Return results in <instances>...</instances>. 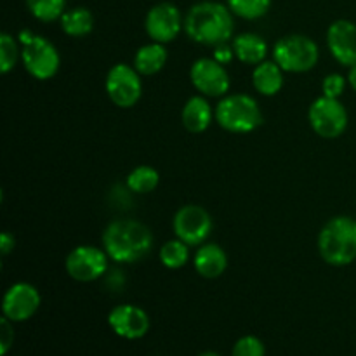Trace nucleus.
Masks as SVG:
<instances>
[{
    "mask_svg": "<svg viewBox=\"0 0 356 356\" xmlns=\"http://www.w3.org/2000/svg\"><path fill=\"white\" fill-rule=\"evenodd\" d=\"M21 61L24 70L37 80H51L61 65L56 45L42 35H35L26 45H23Z\"/></svg>",
    "mask_w": 356,
    "mask_h": 356,
    "instance_id": "6e6552de",
    "label": "nucleus"
},
{
    "mask_svg": "<svg viewBox=\"0 0 356 356\" xmlns=\"http://www.w3.org/2000/svg\"><path fill=\"white\" fill-rule=\"evenodd\" d=\"M106 250L94 245H79L66 256L65 268L70 278L76 282H94L108 271Z\"/></svg>",
    "mask_w": 356,
    "mask_h": 356,
    "instance_id": "9d476101",
    "label": "nucleus"
},
{
    "mask_svg": "<svg viewBox=\"0 0 356 356\" xmlns=\"http://www.w3.org/2000/svg\"><path fill=\"white\" fill-rule=\"evenodd\" d=\"M17 58H21V51L17 47L16 38L3 31L0 35V70L2 73H9L16 66Z\"/></svg>",
    "mask_w": 356,
    "mask_h": 356,
    "instance_id": "a878e982",
    "label": "nucleus"
},
{
    "mask_svg": "<svg viewBox=\"0 0 356 356\" xmlns=\"http://www.w3.org/2000/svg\"><path fill=\"white\" fill-rule=\"evenodd\" d=\"M167 58H169V54H167L165 44L152 42V44H146L138 49L134 56V68L141 75H155L165 66Z\"/></svg>",
    "mask_w": 356,
    "mask_h": 356,
    "instance_id": "aec40b11",
    "label": "nucleus"
},
{
    "mask_svg": "<svg viewBox=\"0 0 356 356\" xmlns=\"http://www.w3.org/2000/svg\"><path fill=\"white\" fill-rule=\"evenodd\" d=\"M198 356H219L218 353H214V351H205V353L198 355Z\"/></svg>",
    "mask_w": 356,
    "mask_h": 356,
    "instance_id": "72a5a7b5",
    "label": "nucleus"
},
{
    "mask_svg": "<svg viewBox=\"0 0 356 356\" xmlns=\"http://www.w3.org/2000/svg\"><path fill=\"white\" fill-rule=\"evenodd\" d=\"M103 247L115 263L132 264L148 256L153 247V235L143 222L117 219L104 228Z\"/></svg>",
    "mask_w": 356,
    "mask_h": 356,
    "instance_id": "f03ea898",
    "label": "nucleus"
},
{
    "mask_svg": "<svg viewBox=\"0 0 356 356\" xmlns=\"http://www.w3.org/2000/svg\"><path fill=\"white\" fill-rule=\"evenodd\" d=\"M14 247H16V238H14L9 232H3L2 235H0V254H2V256H7V254L13 252Z\"/></svg>",
    "mask_w": 356,
    "mask_h": 356,
    "instance_id": "7c9ffc66",
    "label": "nucleus"
},
{
    "mask_svg": "<svg viewBox=\"0 0 356 356\" xmlns=\"http://www.w3.org/2000/svg\"><path fill=\"white\" fill-rule=\"evenodd\" d=\"M33 37H35V33L31 30H21L19 35H17V38H19L21 45H26L28 42H30Z\"/></svg>",
    "mask_w": 356,
    "mask_h": 356,
    "instance_id": "2f4dec72",
    "label": "nucleus"
},
{
    "mask_svg": "<svg viewBox=\"0 0 356 356\" xmlns=\"http://www.w3.org/2000/svg\"><path fill=\"white\" fill-rule=\"evenodd\" d=\"M318 252L330 266H348L356 261V219L350 216L329 219L320 229Z\"/></svg>",
    "mask_w": 356,
    "mask_h": 356,
    "instance_id": "7ed1b4c3",
    "label": "nucleus"
},
{
    "mask_svg": "<svg viewBox=\"0 0 356 356\" xmlns=\"http://www.w3.org/2000/svg\"><path fill=\"white\" fill-rule=\"evenodd\" d=\"M233 51L238 61L257 66L259 63L266 61L268 44L261 35L247 31V33L236 35L233 40Z\"/></svg>",
    "mask_w": 356,
    "mask_h": 356,
    "instance_id": "6ab92c4d",
    "label": "nucleus"
},
{
    "mask_svg": "<svg viewBox=\"0 0 356 356\" xmlns=\"http://www.w3.org/2000/svg\"><path fill=\"white\" fill-rule=\"evenodd\" d=\"M252 83L261 96H277L284 87V70L277 61L259 63L252 72Z\"/></svg>",
    "mask_w": 356,
    "mask_h": 356,
    "instance_id": "a211bd4d",
    "label": "nucleus"
},
{
    "mask_svg": "<svg viewBox=\"0 0 356 356\" xmlns=\"http://www.w3.org/2000/svg\"><path fill=\"white\" fill-rule=\"evenodd\" d=\"M61 28L68 37H86L94 30V16L86 7H73L61 16Z\"/></svg>",
    "mask_w": 356,
    "mask_h": 356,
    "instance_id": "412c9836",
    "label": "nucleus"
},
{
    "mask_svg": "<svg viewBox=\"0 0 356 356\" xmlns=\"http://www.w3.org/2000/svg\"><path fill=\"white\" fill-rule=\"evenodd\" d=\"M10 323L13 322L7 320L6 316L0 320V355L2 356L7 355V351L10 350V346L14 343V330L10 327Z\"/></svg>",
    "mask_w": 356,
    "mask_h": 356,
    "instance_id": "c85d7f7f",
    "label": "nucleus"
},
{
    "mask_svg": "<svg viewBox=\"0 0 356 356\" xmlns=\"http://www.w3.org/2000/svg\"><path fill=\"white\" fill-rule=\"evenodd\" d=\"M346 82L348 80L344 79L341 73H330V75H327L322 82L323 96L339 99L341 94H343L344 89H346Z\"/></svg>",
    "mask_w": 356,
    "mask_h": 356,
    "instance_id": "cd10ccee",
    "label": "nucleus"
},
{
    "mask_svg": "<svg viewBox=\"0 0 356 356\" xmlns=\"http://www.w3.org/2000/svg\"><path fill=\"white\" fill-rule=\"evenodd\" d=\"M318 59V45L306 35H287L280 38L273 47V61H277L284 72H309L315 68Z\"/></svg>",
    "mask_w": 356,
    "mask_h": 356,
    "instance_id": "39448f33",
    "label": "nucleus"
},
{
    "mask_svg": "<svg viewBox=\"0 0 356 356\" xmlns=\"http://www.w3.org/2000/svg\"><path fill=\"white\" fill-rule=\"evenodd\" d=\"M212 117H216V113H212V106L204 96H191L181 111V122L184 129L193 134L207 131L209 125L212 124Z\"/></svg>",
    "mask_w": 356,
    "mask_h": 356,
    "instance_id": "f3484780",
    "label": "nucleus"
},
{
    "mask_svg": "<svg viewBox=\"0 0 356 356\" xmlns=\"http://www.w3.org/2000/svg\"><path fill=\"white\" fill-rule=\"evenodd\" d=\"M184 28V17L172 2H160L148 10L145 19V30L153 42L169 44Z\"/></svg>",
    "mask_w": 356,
    "mask_h": 356,
    "instance_id": "f8f14e48",
    "label": "nucleus"
},
{
    "mask_svg": "<svg viewBox=\"0 0 356 356\" xmlns=\"http://www.w3.org/2000/svg\"><path fill=\"white\" fill-rule=\"evenodd\" d=\"M327 45L339 65H356V24L353 21L337 19L327 30Z\"/></svg>",
    "mask_w": 356,
    "mask_h": 356,
    "instance_id": "2eb2a0df",
    "label": "nucleus"
},
{
    "mask_svg": "<svg viewBox=\"0 0 356 356\" xmlns=\"http://www.w3.org/2000/svg\"><path fill=\"white\" fill-rule=\"evenodd\" d=\"M108 325L118 337L136 341L148 334L149 316L136 305H118L108 315Z\"/></svg>",
    "mask_w": 356,
    "mask_h": 356,
    "instance_id": "4468645a",
    "label": "nucleus"
},
{
    "mask_svg": "<svg viewBox=\"0 0 356 356\" xmlns=\"http://www.w3.org/2000/svg\"><path fill=\"white\" fill-rule=\"evenodd\" d=\"M216 122L219 127L233 134L254 132L263 125V111L259 103L247 94H229L222 96L216 106Z\"/></svg>",
    "mask_w": 356,
    "mask_h": 356,
    "instance_id": "20e7f679",
    "label": "nucleus"
},
{
    "mask_svg": "<svg viewBox=\"0 0 356 356\" xmlns=\"http://www.w3.org/2000/svg\"><path fill=\"white\" fill-rule=\"evenodd\" d=\"M42 305L40 292L28 282H17L10 285L2 299V313L13 323L26 322Z\"/></svg>",
    "mask_w": 356,
    "mask_h": 356,
    "instance_id": "ddd939ff",
    "label": "nucleus"
},
{
    "mask_svg": "<svg viewBox=\"0 0 356 356\" xmlns=\"http://www.w3.org/2000/svg\"><path fill=\"white\" fill-rule=\"evenodd\" d=\"M308 120L313 131L323 139H336L348 129V111L339 99L316 97L308 110Z\"/></svg>",
    "mask_w": 356,
    "mask_h": 356,
    "instance_id": "423d86ee",
    "label": "nucleus"
},
{
    "mask_svg": "<svg viewBox=\"0 0 356 356\" xmlns=\"http://www.w3.org/2000/svg\"><path fill=\"white\" fill-rule=\"evenodd\" d=\"M26 7L35 19L52 23L65 14L66 0H26Z\"/></svg>",
    "mask_w": 356,
    "mask_h": 356,
    "instance_id": "b1692460",
    "label": "nucleus"
},
{
    "mask_svg": "<svg viewBox=\"0 0 356 356\" xmlns=\"http://www.w3.org/2000/svg\"><path fill=\"white\" fill-rule=\"evenodd\" d=\"M266 348L263 341L256 336H243L233 346L232 356H264Z\"/></svg>",
    "mask_w": 356,
    "mask_h": 356,
    "instance_id": "bb28decb",
    "label": "nucleus"
},
{
    "mask_svg": "<svg viewBox=\"0 0 356 356\" xmlns=\"http://www.w3.org/2000/svg\"><path fill=\"white\" fill-rule=\"evenodd\" d=\"M235 14L228 6L216 0H204L190 7L184 16V31L188 38L200 45L218 47L228 44L235 31Z\"/></svg>",
    "mask_w": 356,
    "mask_h": 356,
    "instance_id": "f257e3e1",
    "label": "nucleus"
},
{
    "mask_svg": "<svg viewBox=\"0 0 356 356\" xmlns=\"http://www.w3.org/2000/svg\"><path fill=\"white\" fill-rule=\"evenodd\" d=\"M172 229L176 238L183 240L190 247L202 245L212 232V218L202 205L188 204L174 216Z\"/></svg>",
    "mask_w": 356,
    "mask_h": 356,
    "instance_id": "1a4fd4ad",
    "label": "nucleus"
},
{
    "mask_svg": "<svg viewBox=\"0 0 356 356\" xmlns=\"http://www.w3.org/2000/svg\"><path fill=\"white\" fill-rule=\"evenodd\" d=\"M125 183H127V188L132 193H152V191H155L156 186H159L160 174L159 170L153 169V167L149 165H139L129 172Z\"/></svg>",
    "mask_w": 356,
    "mask_h": 356,
    "instance_id": "4be33fe9",
    "label": "nucleus"
},
{
    "mask_svg": "<svg viewBox=\"0 0 356 356\" xmlns=\"http://www.w3.org/2000/svg\"><path fill=\"white\" fill-rule=\"evenodd\" d=\"M195 271L202 278L214 280L219 278L228 268V256L218 243H202L193 257Z\"/></svg>",
    "mask_w": 356,
    "mask_h": 356,
    "instance_id": "dca6fc26",
    "label": "nucleus"
},
{
    "mask_svg": "<svg viewBox=\"0 0 356 356\" xmlns=\"http://www.w3.org/2000/svg\"><path fill=\"white\" fill-rule=\"evenodd\" d=\"M159 257L160 263L165 268H169V270H179V268H183L190 261V245L179 238L169 240V242H165L160 247Z\"/></svg>",
    "mask_w": 356,
    "mask_h": 356,
    "instance_id": "5701e85b",
    "label": "nucleus"
},
{
    "mask_svg": "<svg viewBox=\"0 0 356 356\" xmlns=\"http://www.w3.org/2000/svg\"><path fill=\"white\" fill-rule=\"evenodd\" d=\"M212 58H214L218 63H221V65H228V63H232L233 58H235L233 45L232 47H229L228 44L218 45V47H214V56H212Z\"/></svg>",
    "mask_w": 356,
    "mask_h": 356,
    "instance_id": "c756f323",
    "label": "nucleus"
},
{
    "mask_svg": "<svg viewBox=\"0 0 356 356\" xmlns=\"http://www.w3.org/2000/svg\"><path fill=\"white\" fill-rule=\"evenodd\" d=\"M348 83H350L351 89L356 92V65L350 66V72H348Z\"/></svg>",
    "mask_w": 356,
    "mask_h": 356,
    "instance_id": "473e14b6",
    "label": "nucleus"
},
{
    "mask_svg": "<svg viewBox=\"0 0 356 356\" xmlns=\"http://www.w3.org/2000/svg\"><path fill=\"white\" fill-rule=\"evenodd\" d=\"M190 80L195 89L207 97L226 96L232 86L225 65L214 58L197 59L190 68Z\"/></svg>",
    "mask_w": 356,
    "mask_h": 356,
    "instance_id": "9b49d317",
    "label": "nucleus"
},
{
    "mask_svg": "<svg viewBox=\"0 0 356 356\" xmlns=\"http://www.w3.org/2000/svg\"><path fill=\"white\" fill-rule=\"evenodd\" d=\"M273 0H226V6L229 7L236 17H242L247 21H256L266 16Z\"/></svg>",
    "mask_w": 356,
    "mask_h": 356,
    "instance_id": "393cba45",
    "label": "nucleus"
},
{
    "mask_svg": "<svg viewBox=\"0 0 356 356\" xmlns=\"http://www.w3.org/2000/svg\"><path fill=\"white\" fill-rule=\"evenodd\" d=\"M104 89H106L108 97L115 106L132 108L141 99V73L134 66L118 63V65L111 66L110 72H108Z\"/></svg>",
    "mask_w": 356,
    "mask_h": 356,
    "instance_id": "0eeeda50",
    "label": "nucleus"
}]
</instances>
